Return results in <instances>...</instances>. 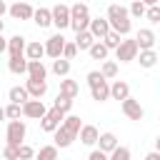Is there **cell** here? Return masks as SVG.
Masks as SVG:
<instances>
[{"label": "cell", "instance_id": "cell-4", "mask_svg": "<svg viewBox=\"0 0 160 160\" xmlns=\"http://www.w3.org/2000/svg\"><path fill=\"white\" fill-rule=\"evenodd\" d=\"M25 132H28V128H25L22 120H10V122H8V130H5V140H8V145H12V148L22 145Z\"/></svg>", "mask_w": 160, "mask_h": 160}, {"label": "cell", "instance_id": "cell-49", "mask_svg": "<svg viewBox=\"0 0 160 160\" xmlns=\"http://www.w3.org/2000/svg\"><path fill=\"white\" fill-rule=\"evenodd\" d=\"M18 2H30V0H18Z\"/></svg>", "mask_w": 160, "mask_h": 160}, {"label": "cell", "instance_id": "cell-51", "mask_svg": "<svg viewBox=\"0 0 160 160\" xmlns=\"http://www.w3.org/2000/svg\"><path fill=\"white\" fill-rule=\"evenodd\" d=\"M60 2H62V0H60Z\"/></svg>", "mask_w": 160, "mask_h": 160}, {"label": "cell", "instance_id": "cell-18", "mask_svg": "<svg viewBox=\"0 0 160 160\" xmlns=\"http://www.w3.org/2000/svg\"><path fill=\"white\" fill-rule=\"evenodd\" d=\"M110 98L122 102L125 98H130V85H128L125 80H115V82L110 85Z\"/></svg>", "mask_w": 160, "mask_h": 160}, {"label": "cell", "instance_id": "cell-45", "mask_svg": "<svg viewBox=\"0 0 160 160\" xmlns=\"http://www.w3.org/2000/svg\"><path fill=\"white\" fill-rule=\"evenodd\" d=\"M5 50H8V40L0 35V52H5Z\"/></svg>", "mask_w": 160, "mask_h": 160}, {"label": "cell", "instance_id": "cell-36", "mask_svg": "<svg viewBox=\"0 0 160 160\" xmlns=\"http://www.w3.org/2000/svg\"><path fill=\"white\" fill-rule=\"evenodd\" d=\"M20 115H22V105L10 102V105L5 108V118H8V120H20Z\"/></svg>", "mask_w": 160, "mask_h": 160}, {"label": "cell", "instance_id": "cell-40", "mask_svg": "<svg viewBox=\"0 0 160 160\" xmlns=\"http://www.w3.org/2000/svg\"><path fill=\"white\" fill-rule=\"evenodd\" d=\"M100 80H105V78L100 75V70H90V72H88V85H90V88H92V85H98Z\"/></svg>", "mask_w": 160, "mask_h": 160}, {"label": "cell", "instance_id": "cell-15", "mask_svg": "<svg viewBox=\"0 0 160 160\" xmlns=\"http://www.w3.org/2000/svg\"><path fill=\"white\" fill-rule=\"evenodd\" d=\"M8 12L15 18V20H30L32 18V5L30 2H15L8 8Z\"/></svg>", "mask_w": 160, "mask_h": 160}, {"label": "cell", "instance_id": "cell-41", "mask_svg": "<svg viewBox=\"0 0 160 160\" xmlns=\"http://www.w3.org/2000/svg\"><path fill=\"white\" fill-rule=\"evenodd\" d=\"M2 158H5V160H18V148H12V145H5V150H2Z\"/></svg>", "mask_w": 160, "mask_h": 160}, {"label": "cell", "instance_id": "cell-33", "mask_svg": "<svg viewBox=\"0 0 160 160\" xmlns=\"http://www.w3.org/2000/svg\"><path fill=\"white\" fill-rule=\"evenodd\" d=\"M108 160H130V148L118 145L112 152H108Z\"/></svg>", "mask_w": 160, "mask_h": 160}, {"label": "cell", "instance_id": "cell-29", "mask_svg": "<svg viewBox=\"0 0 160 160\" xmlns=\"http://www.w3.org/2000/svg\"><path fill=\"white\" fill-rule=\"evenodd\" d=\"M52 72H55L58 78H68V72H70V60L55 58V60H52Z\"/></svg>", "mask_w": 160, "mask_h": 160}, {"label": "cell", "instance_id": "cell-31", "mask_svg": "<svg viewBox=\"0 0 160 160\" xmlns=\"http://www.w3.org/2000/svg\"><path fill=\"white\" fill-rule=\"evenodd\" d=\"M100 75H102L105 80H108V78H118V62H115V60H102Z\"/></svg>", "mask_w": 160, "mask_h": 160}, {"label": "cell", "instance_id": "cell-30", "mask_svg": "<svg viewBox=\"0 0 160 160\" xmlns=\"http://www.w3.org/2000/svg\"><path fill=\"white\" fill-rule=\"evenodd\" d=\"M32 160H58V148L55 145H42Z\"/></svg>", "mask_w": 160, "mask_h": 160}, {"label": "cell", "instance_id": "cell-46", "mask_svg": "<svg viewBox=\"0 0 160 160\" xmlns=\"http://www.w3.org/2000/svg\"><path fill=\"white\" fill-rule=\"evenodd\" d=\"M5 12H8V5H5V2H2V0H0V18H2V15H5Z\"/></svg>", "mask_w": 160, "mask_h": 160}, {"label": "cell", "instance_id": "cell-20", "mask_svg": "<svg viewBox=\"0 0 160 160\" xmlns=\"http://www.w3.org/2000/svg\"><path fill=\"white\" fill-rule=\"evenodd\" d=\"M78 92H80V85H78L75 80H70V78H62V80H60V95H65V98L75 100V98H78Z\"/></svg>", "mask_w": 160, "mask_h": 160}, {"label": "cell", "instance_id": "cell-34", "mask_svg": "<svg viewBox=\"0 0 160 160\" xmlns=\"http://www.w3.org/2000/svg\"><path fill=\"white\" fill-rule=\"evenodd\" d=\"M120 40H122V38H120L118 32H112V30H110V32H108V35L102 38V45H105L108 50H115V48L120 45Z\"/></svg>", "mask_w": 160, "mask_h": 160}, {"label": "cell", "instance_id": "cell-26", "mask_svg": "<svg viewBox=\"0 0 160 160\" xmlns=\"http://www.w3.org/2000/svg\"><path fill=\"white\" fill-rule=\"evenodd\" d=\"M8 98H10V102H15V105H22L25 100H30V95H28V90H25L22 85H15V88H10Z\"/></svg>", "mask_w": 160, "mask_h": 160}, {"label": "cell", "instance_id": "cell-38", "mask_svg": "<svg viewBox=\"0 0 160 160\" xmlns=\"http://www.w3.org/2000/svg\"><path fill=\"white\" fill-rule=\"evenodd\" d=\"M78 55V48H75V42H68L65 40V45H62V55L60 58H65V60H72Z\"/></svg>", "mask_w": 160, "mask_h": 160}, {"label": "cell", "instance_id": "cell-12", "mask_svg": "<svg viewBox=\"0 0 160 160\" xmlns=\"http://www.w3.org/2000/svg\"><path fill=\"white\" fill-rule=\"evenodd\" d=\"M120 108H122V112H125L130 120H142V115H145V110L140 108V102H138L135 98H125V100L120 102Z\"/></svg>", "mask_w": 160, "mask_h": 160}, {"label": "cell", "instance_id": "cell-37", "mask_svg": "<svg viewBox=\"0 0 160 160\" xmlns=\"http://www.w3.org/2000/svg\"><path fill=\"white\" fill-rule=\"evenodd\" d=\"M35 158V150L30 148V145H18V160H32Z\"/></svg>", "mask_w": 160, "mask_h": 160}, {"label": "cell", "instance_id": "cell-13", "mask_svg": "<svg viewBox=\"0 0 160 160\" xmlns=\"http://www.w3.org/2000/svg\"><path fill=\"white\" fill-rule=\"evenodd\" d=\"M22 88L28 90V95H30L32 100H42V95L48 92V82H45V80H28Z\"/></svg>", "mask_w": 160, "mask_h": 160}, {"label": "cell", "instance_id": "cell-3", "mask_svg": "<svg viewBox=\"0 0 160 160\" xmlns=\"http://www.w3.org/2000/svg\"><path fill=\"white\" fill-rule=\"evenodd\" d=\"M88 25H90V10H88V5L85 2H75L70 8V28L75 32H82V30H88Z\"/></svg>", "mask_w": 160, "mask_h": 160}, {"label": "cell", "instance_id": "cell-7", "mask_svg": "<svg viewBox=\"0 0 160 160\" xmlns=\"http://www.w3.org/2000/svg\"><path fill=\"white\" fill-rule=\"evenodd\" d=\"M62 118H65V112H60V110L50 108V110L40 118V128H42L45 132H55V130H58V125L62 122Z\"/></svg>", "mask_w": 160, "mask_h": 160}, {"label": "cell", "instance_id": "cell-44", "mask_svg": "<svg viewBox=\"0 0 160 160\" xmlns=\"http://www.w3.org/2000/svg\"><path fill=\"white\" fill-rule=\"evenodd\" d=\"M140 2H142V5H145V8H152V5H158V2H160V0H140Z\"/></svg>", "mask_w": 160, "mask_h": 160}, {"label": "cell", "instance_id": "cell-27", "mask_svg": "<svg viewBox=\"0 0 160 160\" xmlns=\"http://www.w3.org/2000/svg\"><path fill=\"white\" fill-rule=\"evenodd\" d=\"M95 42V38L88 32V30H82V32H75V48L78 50H90V45Z\"/></svg>", "mask_w": 160, "mask_h": 160}, {"label": "cell", "instance_id": "cell-19", "mask_svg": "<svg viewBox=\"0 0 160 160\" xmlns=\"http://www.w3.org/2000/svg\"><path fill=\"white\" fill-rule=\"evenodd\" d=\"M98 135H100V132H98L95 125H82L80 132H78V138H80L82 145H95V142H98Z\"/></svg>", "mask_w": 160, "mask_h": 160}, {"label": "cell", "instance_id": "cell-14", "mask_svg": "<svg viewBox=\"0 0 160 160\" xmlns=\"http://www.w3.org/2000/svg\"><path fill=\"white\" fill-rule=\"evenodd\" d=\"M95 145H98V150H100V152H105V155H108V152H112V150L118 148V138H115V132H100Z\"/></svg>", "mask_w": 160, "mask_h": 160}, {"label": "cell", "instance_id": "cell-8", "mask_svg": "<svg viewBox=\"0 0 160 160\" xmlns=\"http://www.w3.org/2000/svg\"><path fill=\"white\" fill-rule=\"evenodd\" d=\"M62 45H65L62 32H55V35H50V38H48V42H45L42 48H45V55L55 60V58H60V55H62Z\"/></svg>", "mask_w": 160, "mask_h": 160}, {"label": "cell", "instance_id": "cell-50", "mask_svg": "<svg viewBox=\"0 0 160 160\" xmlns=\"http://www.w3.org/2000/svg\"><path fill=\"white\" fill-rule=\"evenodd\" d=\"M75 2H85V0H75Z\"/></svg>", "mask_w": 160, "mask_h": 160}, {"label": "cell", "instance_id": "cell-24", "mask_svg": "<svg viewBox=\"0 0 160 160\" xmlns=\"http://www.w3.org/2000/svg\"><path fill=\"white\" fill-rule=\"evenodd\" d=\"M42 55H45V48H42V42L32 40V42H28V45H25V58H28V60H40Z\"/></svg>", "mask_w": 160, "mask_h": 160}, {"label": "cell", "instance_id": "cell-16", "mask_svg": "<svg viewBox=\"0 0 160 160\" xmlns=\"http://www.w3.org/2000/svg\"><path fill=\"white\" fill-rule=\"evenodd\" d=\"M48 78V68L42 65V60H28V80H45Z\"/></svg>", "mask_w": 160, "mask_h": 160}, {"label": "cell", "instance_id": "cell-22", "mask_svg": "<svg viewBox=\"0 0 160 160\" xmlns=\"http://www.w3.org/2000/svg\"><path fill=\"white\" fill-rule=\"evenodd\" d=\"M32 20H35L38 28H50V25H52V18H50V10H48V8L32 10Z\"/></svg>", "mask_w": 160, "mask_h": 160}, {"label": "cell", "instance_id": "cell-39", "mask_svg": "<svg viewBox=\"0 0 160 160\" xmlns=\"http://www.w3.org/2000/svg\"><path fill=\"white\" fill-rule=\"evenodd\" d=\"M145 18H148L150 22H160V8H158V5H152V8H145Z\"/></svg>", "mask_w": 160, "mask_h": 160}, {"label": "cell", "instance_id": "cell-9", "mask_svg": "<svg viewBox=\"0 0 160 160\" xmlns=\"http://www.w3.org/2000/svg\"><path fill=\"white\" fill-rule=\"evenodd\" d=\"M45 112H48V108H45V102H42V100H32V98H30V100H25V102H22V115H25V118L40 120Z\"/></svg>", "mask_w": 160, "mask_h": 160}, {"label": "cell", "instance_id": "cell-2", "mask_svg": "<svg viewBox=\"0 0 160 160\" xmlns=\"http://www.w3.org/2000/svg\"><path fill=\"white\" fill-rule=\"evenodd\" d=\"M105 20H108L110 30H112V32H118L120 38H125V35L130 32V28H132V22H130V15H128V8L118 5V2H112V5L108 8V15H105Z\"/></svg>", "mask_w": 160, "mask_h": 160}, {"label": "cell", "instance_id": "cell-11", "mask_svg": "<svg viewBox=\"0 0 160 160\" xmlns=\"http://www.w3.org/2000/svg\"><path fill=\"white\" fill-rule=\"evenodd\" d=\"M88 32H90L95 40H102V38L110 32V25H108V20H105V18H90Z\"/></svg>", "mask_w": 160, "mask_h": 160}, {"label": "cell", "instance_id": "cell-43", "mask_svg": "<svg viewBox=\"0 0 160 160\" xmlns=\"http://www.w3.org/2000/svg\"><path fill=\"white\" fill-rule=\"evenodd\" d=\"M145 160H160V152H148Z\"/></svg>", "mask_w": 160, "mask_h": 160}, {"label": "cell", "instance_id": "cell-10", "mask_svg": "<svg viewBox=\"0 0 160 160\" xmlns=\"http://www.w3.org/2000/svg\"><path fill=\"white\" fill-rule=\"evenodd\" d=\"M155 32L150 30V28H140L138 30V35H135V45H138V50H152L155 48Z\"/></svg>", "mask_w": 160, "mask_h": 160}, {"label": "cell", "instance_id": "cell-42", "mask_svg": "<svg viewBox=\"0 0 160 160\" xmlns=\"http://www.w3.org/2000/svg\"><path fill=\"white\" fill-rule=\"evenodd\" d=\"M88 160H108V155H105V152H100V150H92V152L88 155Z\"/></svg>", "mask_w": 160, "mask_h": 160}, {"label": "cell", "instance_id": "cell-23", "mask_svg": "<svg viewBox=\"0 0 160 160\" xmlns=\"http://www.w3.org/2000/svg\"><path fill=\"white\" fill-rule=\"evenodd\" d=\"M8 70H10L12 75H25V72H28V60H25V55L10 58V60H8Z\"/></svg>", "mask_w": 160, "mask_h": 160}, {"label": "cell", "instance_id": "cell-28", "mask_svg": "<svg viewBox=\"0 0 160 160\" xmlns=\"http://www.w3.org/2000/svg\"><path fill=\"white\" fill-rule=\"evenodd\" d=\"M88 52H90V58H92V60H108V52H110V50H108L100 40H95V42L90 45V50H88Z\"/></svg>", "mask_w": 160, "mask_h": 160}, {"label": "cell", "instance_id": "cell-5", "mask_svg": "<svg viewBox=\"0 0 160 160\" xmlns=\"http://www.w3.org/2000/svg\"><path fill=\"white\" fill-rule=\"evenodd\" d=\"M50 18H52V25L62 32L65 28H70V8L65 2H58L52 10H50Z\"/></svg>", "mask_w": 160, "mask_h": 160}, {"label": "cell", "instance_id": "cell-6", "mask_svg": "<svg viewBox=\"0 0 160 160\" xmlns=\"http://www.w3.org/2000/svg\"><path fill=\"white\" fill-rule=\"evenodd\" d=\"M138 52H140V50H138L135 40H128V38H125V40H120V45L115 48V55H118V60H120V62H130V60H135V58H138Z\"/></svg>", "mask_w": 160, "mask_h": 160}, {"label": "cell", "instance_id": "cell-25", "mask_svg": "<svg viewBox=\"0 0 160 160\" xmlns=\"http://www.w3.org/2000/svg\"><path fill=\"white\" fill-rule=\"evenodd\" d=\"M135 60H140V68H155L158 65V52L155 50H140Z\"/></svg>", "mask_w": 160, "mask_h": 160}, {"label": "cell", "instance_id": "cell-32", "mask_svg": "<svg viewBox=\"0 0 160 160\" xmlns=\"http://www.w3.org/2000/svg\"><path fill=\"white\" fill-rule=\"evenodd\" d=\"M52 108H55V110H60V112H65V115H70L72 100H70V98H65V95H58V98H55V102H52Z\"/></svg>", "mask_w": 160, "mask_h": 160}, {"label": "cell", "instance_id": "cell-47", "mask_svg": "<svg viewBox=\"0 0 160 160\" xmlns=\"http://www.w3.org/2000/svg\"><path fill=\"white\" fill-rule=\"evenodd\" d=\"M0 120H5V108H0Z\"/></svg>", "mask_w": 160, "mask_h": 160}, {"label": "cell", "instance_id": "cell-35", "mask_svg": "<svg viewBox=\"0 0 160 160\" xmlns=\"http://www.w3.org/2000/svg\"><path fill=\"white\" fill-rule=\"evenodd\" d=\"M128 15H130V18H142V15H145V5H142L140 0H132L130 8H128Z\"/></svg>", "mask_w": 160, "mask_h": 160}, {"label": "cell", "instance_id": "cell-48", "mask_svg": "<svg viewBox=\"0 0 160 160\" xmlns=\"http://www.w3.org/2000/svg\"><path fill=\"white\" fill-rule=\"evenodd\" d=\"M2 30H5V22H2V18H0V35H2Z\"/></svg>", "mask_w": 160, "mask_h": 160}, {"label": "cell", "instance_id": "cell-1", "mask_svg": "<svg viewBox=\"0 0 160 160\" xmlns=\"http://www.w3.org/2000/svg\"><path fill=\"white\" fill-rule=\"evenodd\" d=\"M80 128H82V122H80L78 115H65L62 122L58 125V130L52 132V135H55V138H52V140H55V148H70L72 140H78Z\"/></svg>", "mask_w": 160, "mask_h": 160}, {"label": "cell", "instance_id": "cell-21", "mask_svg": "<svg viewBox=\"0 0 160 160\" xmlns=\"http://www.w3.org/2000/svg\"><path fill=\"white\" fill-rule=\"evenodd\" d=\"M90 95H92V100L105 102V100L110 98V85H108V80H100L98 85H92V88H90Z\"/></svg>", "mask_w": 160, "mask_h": 160}, {"label": "cell", "instance_id": "cell-17", "mask_svg": "<svg viewBox=\"0 0 160 160\" xmlns=\"http://www.w3.org/2000/svg\"><path fill=\"white\" fill-rule=\"evenodd\" d=\"M25 38L22 35H12L10 40H8V52H10V58H20V55H25Z\"/></svg>", "mask_w": 160, "mask_h": 160}]
</instances>
